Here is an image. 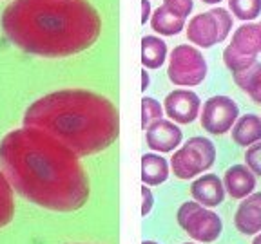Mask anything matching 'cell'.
Here are the masks:
<instances>
[{"mask_svg": "<svg viewBox=\"0 0 261 244\" xmlns=\"http://www.w3.org/2000/svg\"><path fill=\"white\" fill-rule=\"evenodd\" d=\"M0 168L22 197L45 210L76 211L89 201L80 158L38 129L24 125L2 138Z\"/></svg>", "mask_w": 261, "mask_h": 244, "instance_id": "cell-1", "label": "cell"}, {"mask_svg": "<svg viewBox=\"0 0 261 244\" xmlns=\"http://www.w3.org/2000/svg\"><path fill=\"white\" fill-rule=\"evenodd\" d=\"M2 29L25 53L67 58L96 44L102 16L89 0H13L2 13Z\"/></svg>", "mask_w": 261, "mask_h": 244, "instance_id": "cell-2", "label": "cell"}, {"mask_svg": "<svg viewBox=\"0 0 261 244\" xmlns=\"http://www.w3.org/2000/svg\"><path fill=\"white\" fill-rule=\"evenodd\" d=\"M24 125L58 139L78 158L107 150L120 134L118 109L86 89H62L38 98L25 110Z\"/></svg>", "mask_w": 261, "mask_h": 244, "instance_id": "cell-3", "label": "cell"}, {"mask_svg": "<svg viewBox=\"0 0 261 244\" xmlns=\"http://www.w3.org/2000/svg\"><path fill=\"white\" fill-rule=\"evenodd\" d=\"M187 40L200 49H211L221 44L232 33V15L223 8H212L200 15H194L185 25Z\"/></svg>", "mask_w": 261, "mask_h": 244, "instance_id": "cell-4", "label": "cell"}, {"mask_svg": "<svg viewBox=\"0 0 261 244\" xmlns=\"http://www.w3.org/2000/svg\"><path fill=\"white\" fill-rule=\"evenodd\" d=\"M214 161H216L214 143L203 136H194L174 150V156L171 158V168L176 177L187 181L207 172L214 165Z\"/></svg>", "mask_w": 261, "mask_h": 244, "instance_id": "cell-5", "label": "cell"}, {"mask_svg": "<svg viewBox=\"0 0 261 244\" xmlns=\"http://www.w3.org/2000/svg\"><path fill=\"white\" fill-rule=\"evenodd\" d=\"M207 60L198 47L179 44L169 56L167 76L178 87H196L207 78Z\"/></svg>", "mask_w": 261, "mask_h": 244, "instance_id": "cell-6", "label": "cell"}, {"mask_svg": "<svg viewBox=\"0 0 261 244\" xmlns=\"http://www.w3.org/2000/svg\"><path fill=\"white\" fill-rule=\"evenodd\" d=\"M178 224L198 242H214L223 232V223L216 211L208 210L196 201H187L178 208Z\"/></svg>", "mask_w": 261, "mask_h": 244, "instance_id": "cell-7", "label": "cell"}, {"mask_svg": "<svg viewBox=\"0 0 261 244\" xmlns=\"http://www.w3.org/2000/svg\"><path fill=\"white\" fill-rule=\"evenodd\" d=\"M240 118V107L232 98L218 94L211 96L203 103V110L200 114V121L203 130L212 136H223L232 129L236 119Z\"/></svg>", "mask_w": 261, "mask_h": 244, "instance_id": "cell-8", "label": "cell"}, {"mask_svg": "<svg viewBox=\"0 0 261 244\" xmlns=\"http://www.w3.org/2000/svg\"><path fill=\"white\" fill-rule=\"evenodd\" d=\"M163 109L174 123L189 125L200 116L201 102L194 90L174 89L163 100Z\"/></svg>", "mask_w": 261, "mask_h": 244, "instance_id": "cell-9", "label": "cell"}, {"mask_svg": "<svg viewBox=\"0 0 261 244\" xmlns=\"http://www.w3.org/2000/svg\"><path fill=\"white\" fill-rule=\"evenodd\" d=\"M184 139V132L171 119H156L145 129V141L147 146L156 152H174Z\"/></svg>", "mask_w": 261, "mask_h": 244, "instance_id": "cell-10", "label": "cell"}, {"mask_svg": "<svg viewBox=\"0 0 261 244\" xmlns=\"http://www.w3.org/2000/svg\"><path fill=\"white\" fill-rule=\"evenodd\" d=\"M234 224L243 235H256L261 232V192H252L241 199L234 216Z\"/></svg>", "mask_w": 261, "mask_h": 244, "instance_id": "cell-11", "label": "cell"}, {"mask_svg": "<svg viewBox=\"0 0 261 244\" xmlns=\"http://www.w3.org/2000/svg\"><path fill=\"white\" fill-rule=\"evenodd\" d=\"M191 195L196 203L207 208L220 206L225 199L223 181L216 174H203L191 185Z\"/></svg>", "mask_w": 261, "mask_h": 244, "instance_id": "cell-12", "label": "cell"}, {"mask_svg": "<svg viewBox=\"0 0 261 244\" xmlns=\"http://www.w3.org/2000/svg\"><path fill=\"white\" fill-rule=\"evenodd\" d=\"M223 187L232 199H245L256 188V175L247 165H232L225 170Z\"/></svg>", "mask_w": 261, "mask_h": 244, "instance_id": "cell-13", "label": "cell"}, {"mask_svg": "<svg viewBox=\"0 0 261 244\" xmlns=\"http://www.w3.org/2000/svg\"><path fill=\"white\" fill-rule=\"evenodd\" d=\"M230 45L243 54L257 56L261 53V25L254 22H245L232 33Z\"/></svg>", "mask_w": 261, "mask_h": 244, "instance_id": "cell-14", "label": "cell"}, {"mask_svg": "<svg viewBox=\"0 0 261 244\" xmlns=\"http://www.w3.org/2000/svg\"><path fill=\"white\" fill-rule=\"evenodd\" d=\"M230 134H232V141L238 146H245V148L261 141V118L257 114L240 116L230 129Z\"/></svg>", "mask_w": 261, "mask_h": 244, "instance_id": "cell-15", "label": "cell"}, {"mask_svg": "<svg viewBox=\"0 0 261 244\" xmlns=\"http://www.w3.org/2000/svg\"><path fill=\"white\" fill-rule=\"evenodd\" d=\"M149 22H151V27L158 35H162V37H174V35L184 31L185 25H187V18L174 15L171 9H167L163 4L154 9Z\"/></svg>", "mask_w": 261, "mask_h": 244, "instance_id": "cell-16", "label": "cell"}, {"mask_svg": "<svg viewBox=\"0 0 261 244\" xmlns=\"http://www.w3.org/2000/svg\"><path fill=\"white\" fill-rule=\"evenodd\" d=\"M169 177V163L160 154H145L142 158V181L147 187H158Z\"/></svg>", "mask_w": 261, "mask_h": 244, "instance_id": "cell-17", "label": "cell"}, {"mask_svg": "<svg viewBox=\"0 0 261 244\" xmlns=\"http://www.w3.org/2000/svg\"><path fill=\"white\" fill-rule=\"evenodd\" d=\"M232 78H234V83H236L254 103L261 105V64L259 62L252 64L249 69L234 73Z\"/></svg>", "mask_w": 261, "mask_h": 244, "instance_id": "cell-18", "label": "cell"}, {"mask_svg": "<svg viewBox=\"0 0 261 244\" xmlns=\"http://www.w3.org/2000/svg\"><path fill=\"white\" fill-rule=\"evenodd\" d=\"M167 60V44L160 37H143L142 38V64L143 69H160Z\"/></svg>", "mask_w": 261, "mask_h": 244, "instance_id": "cell-19", "label": "cell"}, {"mask_svg": "<svg viewBox=\"0 0 261 244\" xmlns=\"http://www.w3.org/2000/svg\"><path fill=\"white\" fill-rule=\"evenodd\" d=\"M15 217V195L9 179L0 168V228L8 226Z\"/></svg>", "mask_w": 261, "mask_h": 244, "instance_id": "cell-20", "label": "cell"}, {"mask_svg": "<svg viewBox=\"0 0 261 244\" xmlns=\"http://www.w3.org/2000/svg\"><path fill=\"white\" fill-rule=\"evenodd\" d=\"M228 11L241 22H252L261 15V0H228Z\"/></svg>", "mask_w": 261, "mask_h": 244, "instance_id": "cell-21", "label": "cell"}, {"mask_svg": "<svg viewBox=\"0 0 261 244\" xmlns=\"http://www.w3.org/2000/svg\"><path fill=\"white\" fill-rule=\"evenodd\" d=\"M256 62H257V56L240 53V51H236L230 44H228L223 51V64H225V67L230 71V74L249 69L250 65L256 64Z\"/></svg>", "mask_w": 261, "mask_h": 244, "instance_id": "cell-22", "label": "cell"}, {"mask_svg": "<svg viewBox=\"0 0 261 244\" xmlns=\"http://www.w3.org/2000/svg\"><path fill=\"white\" fill-rule=\"evenodd\" d=\"M162 116H163V107L160 105L158 100L143 96V100H142V127H143V130L151 125L152 121L162 118Z\"/></svg>", "mask_w": 261, "mask_h": 244, "instance_id": "cell-23", "label": "cell"}, {"mask_svg": "<svg viewBox=\"0 0 261 244\" xmlns=\"http://www.w3.org/2000/svg\"><path fill=\"white\" fill-rule=\"evenodd\" d=\"M245 165L252 170L254 175H259L261 177V141L247 146V152H245Z\"/></svg>", "mask_w": 261, "mask_h": 244, "instance_id": "cell-24", "label": "cell"}, {"mask_svg": "<svg viewBox=\"0 0 261 244\" xmlns=\"http://www.w3.org/2000/svg\"><path fill=\"white\" fill-rule=\"evenodd\" d=\"M163 6L171 9L174 15L181 18H189V15L194 9V0H163Z\"/></svg>", "mask_w": 261, "mask_h": 244, "instance_id": "cell-25", "label": "cell"}, {"mask_svg": "<svg viewBox=\"0 0 261 244\" xmlns=\"http://www.w3.org/2000/svg\"><path fill=\"white\" fill-rule=\"evenodd\" d=\"M152 206H154V195H152L151 188L147 187V185H143L142 187V216H149L152 210Z\"/></svg>", "mask_w": 261, "mask_h": 244, "instance_id": "cell-26", "label": "cell"}, {"mask_svg": "<svg viewBox=\"0 0 261 244\" xmlns=\"http://www.w3.org/2000/svg\"><path fill=\"white\" fill-rule=\"evenodd\" d=\"M151 0H142V24L145 25V22L151 20Z\"/></svg>", "mask_w": 261, "mask_h": 244, "instance_id": "cell-27", "label": "cell"}, {"mask_svg": "<svg viewBox=\"0 0 261 244\" xmlns=\"http://www.w3.org/2000/svg\"><path fill=\"white\" fill-rule=\"evenodd\" d=\"M149 81H151V80H149V73H147V71L143 69L142 71V90H143V93H145V90L149 89Z\"/></svg>", "mask_w": 261, "mask_h": 244, "instance_id": "cell-28", "label": "cell"}, {"mask_svg": "<svg viewBox=\"0 0 261 244\" xmlns=\"http://www.w3.org/2000/svg\"><path fill=\"white\" fill-rule=\"evenodd\" d=\"M203 4H208V6H214V4H220L221 0H201Z\"/></svg>", "mask_w": 261, "mask_h": 244, "instance_id": "cell-29", "label": "cell"}, {"mask_svg": "<svg viewBox=\"0 0 261 244\" xmlns=\"http://www.w3.org/2000/svg\"><path fill=\"white\" fill-rule=\"evenodd\" d=\"M252 244H261V232H259V235H256V237H254Z\"/></svg>", "mask_w": 261, "mask_h": 244, "instance_id": "cell-30", "label": "cell"}, {"mask_svg": "<svg viewBox=\"0 0 261 244\" xmlns=\"http://www.w3.org/2000/svg\"><path fill=\"white\" fill-rule=\"evenodd\" d=\"M142 244H158V242H154V240H143Z\"/></svg>", "mask_w": 261, "mask_h": 244, "instance_id": "cell-31", "label": "cell"}, {"mask_svg": "<svg viewBox=\"0 0 261 244\" xmlns=\"http://www.w3.org/2000/svg\"><path fill=\"white\" fill-rule=\"evenodd\" d=\"M185 244H194V242H185Z\"/></svg>", "mask_w": 261, "mask_h": 244, "instance_id": "cell-32", "label": "cell"}, {"mask_svg": "<svg viewBox=\"0 0 261 244\" xmlns=\"http://www.w3.org/2000/svg\"><path fill=\"white\" fill-rule=\"evenodd\" d=\"M259 25H261V22H259Z\"/></svg>", "mask_w": 261, "mask_h": 244, "instance_id": "cell-33", "label": "cell"}]
</instances>
